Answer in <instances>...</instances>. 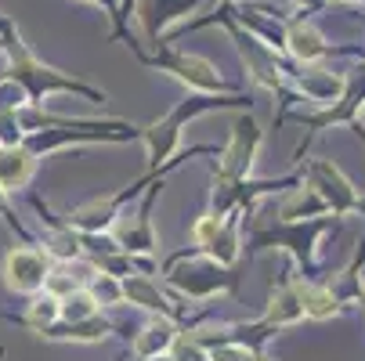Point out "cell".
Wrapping results in <instances>:
<instances>
[{"label":"cell","mask_w":365,"mask_h":361,"mask_svg":"<svg viewBox=\"0 0 365 361\" xmlns=\"http://www.w3.org/2000/svg\"><path fill=\"white\" fill-rule=\"evenodd\" d=\"M260 145H264V130L257 127V120L246 113L235 120L232 127V141L225 145L221 152V181H235L242 184L253 167H257V156H260Z\"/></svg>","instance_id":"7"},{"label":"cell","mask_w":365,"mask_h":361,"mask_svg":"<svg viewBox=\"0 0 365 361\" xmlns=\"http://www.w3.org/2000/svg\"><path fill=\"white\" fill-rule=\"evenodd\" d=\"M333 221L336 217H319V221H282L279 228L272 231H260L257 242L260 246H282L289 249L304 268H315L319 261V242L333 231Z\"/></svg>","instance_id":"5"},{"label":"cell","mask_w":365,"mask_h":361,"mask_svg":"<svg viewBox=\"0 0 365 361\" xmlns=\"http://www.w3.org/2000/svg\"><path fill=\"white\" fill-rule=\"evenodd\" d=\"M304 322V307H300V296L293 289V275H286L279 286H272V296H268V311L260 318L264 329H289Z\"/></svg>","instance_id":"14"},{"label":"cell","mask_w":365,"mask_h":361,"mask_svg":"<svg viewBox=\"0 0 365 361\" xmlns=\"http://www.w3.org/2000/svg\"><path fill=\"white\" fill-rule=\"evenodd\" d=\"M361 293H365V278H361ZM361 307H365V296H361Z\"/></svg>","instance_id":"24"},{"label":"cell","mask_w":365,"mask_h":361,"mask_svg":"<svg viewBox=\"0 0 365 361\" xmlns=\"http://www.w3.org/2000/svg\"><path fill=\"white\" fill-rule=\"evenodd\" d=\"M170 343H174V325L170 322H148L145 333L134 343V354L138 357H155V354L170 350Z\"/></svg>","instance_id":"19"},{"label":"cell","mask_w":365,"mask_h":361,"mask_svg":"<svg viewBox=\"0 0 365 361\" xmlns=\"http://www.w3.org/2000/svg\"><path fill=\"white\" fill-rule=\"evenodd\" d=\"M293 289L300 296V307H304V318H315V322H329V318H340L347 307L344 300L329 289V282H311V278H300L293 275Z\"/></svg>","instance_id":"12"},{"label":"cell","mask_w":365,"mask_h":361,"mask_svg":"<svg viewBox=\"0 0 365 361\" xmlns=\"http://www.w3.org/2000/svg\"><path fill=\"white\" fill-rule=\"evenodd\" d=\"M47 282V256L29 249V246H19L4 256V286L15 289V293H36L40 286Z\"/></svg>","instance_id":"10"},{"label":"cell","mask_w":365,"mask_h":361,"mask_svg":"<svg viewBox=\"0 0 365 361\" xmlns=\"http://www.w3.org/2000/svg\"><path fill=\"white\" fill-rule=\"evenodd\" d=\"M286 51H289L300 66H319V62L329 55V40L319 33L315 22L297 19V22L286 26Z\"/></svg>","instance_id":"13"},{"label":"cell","mask_w":365,"mask_h":361,"mask_svg":"<svg viewBox=\"0 0 365 361\" xmlns=\"http://www.w3.org/2000/svg\"><path fill=\"white\" fill-rule=\"evenodd\" d=\"M344 87H347V76L333 73L326 66H304V73H293V98L315 101V105H322V109L336 105Z\"/></svg>","instance_id":"9"},{"label":"cell","mask_w":365,"mask_h":361,"mask_svg":"<svg viewBox=\"0 0 365 361\" xmlns=\"http://www.w3.org/2000/svg\"><path fill=\"white\" fill-rule=\"evenodd\" d=\"M123 293L130 296V303H141V307H148V311H170V303H167V296L160 293V286L148 282V278H141V275L127 278V282H123Z\"/></svg>","instance_id":"20"},{"label":"cell","mask_w":365,"mask_h":361,"mask_svg":"<svg viewBox=\"0 0 365 361\" xmlns=\"http://www.w3.org/2000/svg\"><path fill=\"white\" fill-rule=\"evenodd\" d=\"M307 188H315V195L326 202V210L333 217H351L365 210V195L354 188V181L333 163V159H311L300 174Z\"/></svg>","instance_id":"2"},{"label":"cell","mask_w":365,"mask_h":361,"mask_svg":"<svg viewBox=\"0 0 365 361\" xmlns=\"http://www.w3.org/2000/svg\"><path fill=\"white\" fill-rule=\"evenodd\" d=\"M192 239L195 246H202L206 253L214 256V264H232L235 256H239V228L235 224H225L221 217H202L195 221L192 228Z\"/></svg>","instance_id":"11"},{"label":"cell","mask_w":365,"mask_h":361,"mask_svg":"<svg viewBox=\"0 0 365 361\" xmlns=\"http://www.w3.org/2000/svg\"><path fill=\"white\" fill-rule=\"evenodd\" d=\"M0 47H4V55H8V62H11L8 80L29 94L33 105H40V101H43L47 94H55V90H73V94H83V98H91V101H106V90H94V87H87V83H80V80L62 76L58 69L43 66L33 51L26 47L19 26H15L4 11H0Z\"/></svg>","instance_id":"1"},{"label":"cell","mask_w":365,"mask_h":361,"mask_svg":"<svg viewBox=\"0 0 365 361\" xmlns=\"http://www.w3.org/2000/svg\"><path fill=\"white\" fill-rule=\"evenodd\" d=\"M91 4H98V8H106L109 11V19H113V33L116 36H123V0H91Z\"/></svg>","instance_id":"22"},{"label":"cell","mask_w":365,"mask_h":361,"mask_svg":"<svg viewBox=\"0 0 365 361\" xmlns=\"http://www.w3.org/2000/svg\"><path fill=\"white\" fill-rule=\"evenodd\" d=\"M217 19L228 26V33H232V40H235V47H239V55H242V62H246L250 80H253L257 87L272 90V94H289V73H286L282 62H279V51H272L264 40H257L253 33H242L228 15H217Z\"/></svg>","instance_id":"3"},{"label":"cell","mask_w":365,"mask_h":361,"mask_svg":"<svg viewBox=\"0 0 365 361\" xmlns=\"http://www.w3.org/2000/svg\"><path fill=\"white\" fill-rule=\"evenodd\" d=\"M178 289H185L188 296H214V293H228V289H235V278L228 275V271H221L217 264H206L202 271H192L188 278H181V275H174L170 278Z\"/></svg>","instance_id":"17"},{"label":"cell","mask_w":365,"mask_h":361,"mask_svg":"<svg viewBox=\"0 0 365 361\" xmlns=\"http://www.w3.org/2000/svg\"><path fill=\"white\" fill-rule=\"evenodd\" d=\"M116 246L120 249H134V253H152L155 249V231H152V221H148V202L138 217H123L116 224Z\"/></svg>","instance_id":"18"},{"label":"cell","mask_w":365,"mask_h":361,"mask_svg":"<svg viewBox=\"0 0 365 361\" xmlns=\"http://www.w3.org/2000/svg\"><path fill=\"white\" fill-rule=\"evenodd\" d=\"M47 249L58 256V261H73V256L80 253V239L73 231H62V235H51L47 239Z\"/></svg>","instance_id":"21"},{"label":"cell","mask_w":365,"mask_h":361,"mask_svg":"<svg viewBox=\"0 0 365 361\" xmlns=\"http://www.w3.org/2000/svg\"><path fill=\"white\" fill-rule=\"evenodd\" d=\"M36 170V156L22 145H11V148H0V192H11V188H22L29 184Z\"/></svg>","instance_id":"16"},{"label":"cell","mask_w":365,"mask_h":361,"mask_svg":"<svg viewBox=\"0 0 365 361\" xmlns=\"http://www.w3.org/2000/svg\"><path fill=\"white\" fill-rule=\"evenodd\" d=\"M225 105H242V98H217V94H214V98H185L167 120H160V123H152L148 130H141V137H145V145H148L152 167H160L170 152H174L185 120H192V116H199V113H206V109H225Z\"/></svg>","instance_id":"4"},{"label":"cell","mask_w":365,"mask_h":361,"mask_svg":"<svg viewBox=\"0 0 365 361\" xmlns=\"http://www.w3.org/2000/svg\"><path fill=\"white\" fill-rule=\"evenodd\" d=\"M202 0H134V15L145 29V36L152 40V47H163V33L181 22L185 15H192Z\"/></svg>","instance_id":"8"},{"label":"cell","mask_w":365,"mask_h":361,"mask_svg":"<svg viewBox=\"0 0 365 361\" xmlns=\"http://www.w3.org/2000/svg\"><path fill=\"white\" fill-rule=\"evenodd\" d=\"M217 4H221V15H228V4H232V0H217Z\"/></svg>","instance_id":"23"},{"label":"cell","mask_w":365,"mask_h":361,"mask_svg":"<svg viewBox=\"0 0 365 361\" xmlns=\"http://www.w3.org/2000/svg\"><path fill=\"white\" fill-rule=\"evenodd\" d=\"M279 217L282 221H319V217H329L326 202L315 195V188H307L304 181H297L286 199L279 202Z\"/></svg>","instance_id":"15"},{"label":"cell","mask_w":365,"mask_h":361,"mask_svg":"<svg viewBox=\"0 0 365 361\" xmlns=\"http://www.w3.org/2000/svg\"><path fill=\"white\" fill-rule=\"evenodd\" d=\"M141 62H145V66H155L160 73H170L174 80L188 83L192 90L221 94V90L232 87V83L217 73V66H210V62L199 58V55H185V51H167V47H160V55H141Z\"/></svg>","instance_id":"6"}]
</instances>
